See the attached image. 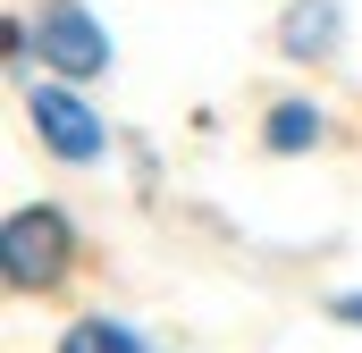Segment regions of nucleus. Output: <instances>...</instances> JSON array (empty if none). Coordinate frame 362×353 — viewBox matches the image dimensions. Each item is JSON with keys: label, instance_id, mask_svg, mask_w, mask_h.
<instances>
[{"label": "nucleus", "instance_id": "20e7f679", "mask_svg": "<svg viewBox=\"0 0 362 353\" xmlns=\"http://www.w3.org/2000/svg\"><path fill=\"white\" fill-rule=\"evenodd\" d=\"M278 51L286 59H329L337 51V0H295L286 25H278Z\"/></svg>", "mask_w": 362, "mask_h": 353}, {"label": "nucleus", "instance_id": "39448f33", "mask_svg": "<svg viewBox=\"0 0 362 353\" xmlns=\"http://www.w3.org/2000/svg\"><path fill=\"white\" fill-rule=\"evenodd\" d=\"M303 143H320V109L312 101H278L270 109V152H303Z\"/></svg>", "mask_w": 362, "mask_h": 353}, {"label": "nucleus", "instance_id": "7ed1b4c3", "mask_svg": "<svg viewBox=\"0 0 362 353\" xmlns=\"http://www.w3.org/2000/svg\"><path fill=\"white\" fill-rule=\"evenodd\" d=\"M25 109H34V135H42L59 160H93V152H101V118L85 109V92L34 85V92H25Z\"/></svg>", "mask_w": 362, "mask_h": 353}, {"label": "nucleus", "instance_id": "f03ea898", "mask_svg": "<svg viewBox=\"0 0 362 353\" xmlns=\"http://www.w3.org/2000/svg\"><path fill=\"white\" fill-rule=\"evenodd\" d=\"M34 42H42V59H51L59 76H101V68H110V42H101V25H93L85 0H42Z\"/></svg>", "mask_w": 362, "mask_h": 353}, {"label": "nucleus", "instance_id": "423d86ee", "mask_svg": "<svg viewBox=\"0 0 362 353\" xmlns=\"http://www.w3.org/2000/svg\"><path fill=\"white\" fill-rule=\"evenodd\" d=\"M59 353H144V345H135V328H118V320H76Z\"/></svg>", "mask_w": 362, "mask_h": 353}, {"label": "nucleus", "instance_id": "0eeeda50", "mask_svg": "<svg viewBox=\"0 0 362 353\" xmlns=\"http://www.w3.org/2000/svg\"><path fill=\"white\" fill-rule=\"evenodd\" d=\"M337 320H354V328H362V294H346V303H337Z\"/></svg>", "mask_w": 362, "mask_h": 353}, {"label": "nucleus", "instance_id": "f257e3e1", "mask_svg": "<svg viewBox=\"0 0 362 353\" xmlns=\"http://www.w3.org/2000/svg\"><path fill=\"white\" fill-rule=\"evenodd\" d=\"M76 261V227L59 219V210H17L8 219V236H0V269H8V286H25V294H42V286H59Z\"/></svg>", "mask_w": 362, "mask_h": 353}]
</instances>
